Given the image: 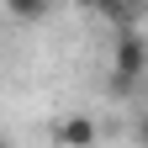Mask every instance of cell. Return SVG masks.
Returning <instances> with one entry per match:
<instances>
[{"mask_svg":"<svg viewBox=\"0 0 148 148\" xmlns=\"http://www.w3.org/2000/svg\"><path fill=\"white\" fill-rule=\"evenodd\" d=\"M0 5H5V21H16V27H37L53 16V0H0Z\"/></svg>","mask_w":148,"mask_h":148,"instance_id":"277c9868","label":"cell"},{"mask_svg":"<svg viewBox=\"0 0 148 148\" xmlns=\"http://www.w3.org/2000/svg\"><path fill=\"white\" fill-rule=\"evenodd\" d=\"M53 138H58V148H95L101 132H95V122H90V116H64Z\"/></svg>","mask_w":148,"mask_h":148,"instance_id":"3957f363","label":"cell"},{"mask_svg":"<svg viewBox=\"0 0 148 148\" xmlns=\"http://www.w3.org/2000/svg\"><path fill=\"white\" fill-rule=\"evenodd\" d=\"M74 5H79V11H90V16H95V11H101V0H74Z\"/></svg>","mask_w":148,"mask_h":148,"instance_id":"8992f818","label":"cell"},{"mask_svg":"<svg viewBox=\"0 0 148 148\" xmlns=\"http://www.w3.org/2000/svg\"><path fill=\"white\" fill-rule=\"evenodd\" d=\"M95 16H101L111 32H138V27L148 21V0H101Z\"/></svg>","mask_w":148,"mask_h":148,"instance_id":"7a4b0ae2","label":"cell"},{"mask_svg":"<svg viewBox=\"0 0 148 148\" xmlns=\"http://www.w3.org/2000/svg\"><path fill=\"white\" fill-rule=\"evenodd\" d=\"M132 143L148 148V111H138V122H132Z\"/></svg>","mask_w":148,"mask_h":148,"instance_id":"5b68a950","label":"cell"},{"mask_svg":"<svg viewBox=\"0 0 148 148\" xmlns=\"http://www.w3.org/2000/svg\"><path fill=\"white\" fill-rule=\"evenodd\" d=\"M148 74V37L143 32H111V95H132Z\"/></svg>","mask_w":148,"mask_h":148,"instance_id":"6da1fadb","label":"cell"},{"mask_svg":"<svg viewBox=\"0 0 148 148\" xmlns=\"http://www.w3.org/2000/svg\"><path fill=\"white\" fill-rule=\"evenodd\" d=\"M0 148H11V138H0Z\"/></svg>","mask_w":148,"mask_h":148,"instance_id":"ba28073f","label":"cell"},{"mask_svg":"<svg viewBox=\"0 0 148 148\" xmlns=\"http://www.w3.org/2000/svg\"><path fill=\"white\" fill-rule=\"evenodd\" d=\"M0 27H5V5H0Z\"/></svg>","mask_w":148,"mask_h":148,"instance_id":"52a82bcc","label":"cell"}]
</instances>
